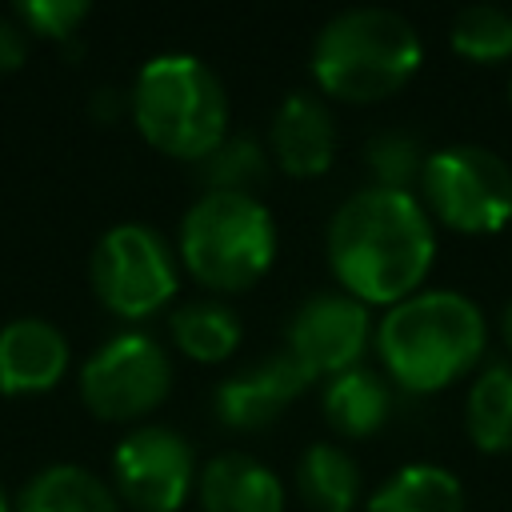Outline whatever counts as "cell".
<instances>
[{
  "instance_id": "1",
  "label": "cell",
  "mask_w": 512,
  "mask_h": 512,
  "mask_svg": "<svg viewBox=\"0 0 512 512\" xmlns=\"http://www.w3.org/2000/svg\"><path fill=\"white\" fill-rule=\"evenodd\" d=\"M324 248L344 292L364 304H396L432 268L436 232L412 192L368 184L336 204Z\"/></svg>"
},
{
  "instance_id": "2",
  "label": "cell",
  "mask_w": 512,
  "mask_h": 512,
  "mask_svg": "<svg viewBox=\"0 0 512 512\" xmlns=\"http://www.w3.org/2000/svg\"><path fill=\"white\" fill-rule=\"evenodd\" d=\"M484 336V312L472 296L456 288H424L388 304L376 328V348L396 384L432 392L480 360Z\"/></svg>"
},
{
  "instance_id": "3",
  "label": "cell",
  "mask_w": 512,
  "mask_h": 512,
  "mask_svg": "<svg viewBox=\"0 0 512 512\" xmlns=\"http://www.w3.org/2000/svg\"><path fill=\"white\" fill-rule=\"evenodd\" d=\"M420 68V32L396 8L352 4L332 12L312 40V76L344 100H380Z\"/></svg>"
},
{
  "instance_id": "4",
  "label": "cell",
  "mask_w": 512,
  "mask_h": 512,
  "mask_svg": "<svg viewBox=\"0 0 512 512\" xmlns=\"http://www.w3.org/2000/svg\"><path fill=\"white\" fill-rule=\"evenodd\" d=\"M140 136L180 160H204L228 136V96L220 76L192 52L152 56L128 92Z\"/></svg>"
},
{
  "instance_id": "5",
  "label": "cell",
  "mask_w": 512,
  "mask_h": 512,
  "mask_svg": "<svg viewBox=\"0 0 512 512\" xmlns=\"http://www.w3.org/2000/svg\"><path fill=\"white\" fill-rule=\"evenodd\" d=\"M276 220L256 192H200L180 220L184 268L220 292H240L268 272Z\"/></svg>"
},
{
  "instance_id": "6",
  "label": "cell",
  "mask_w": 512,
  "mask_h": 512,
  "mask_svg": "<svg viewBox=\"0 0 512 512\" xmlns=\"http://www.w3.org/2000/svg\"><path fill=\"white\" fill-rule=\"evenodd\" d=\"M428 208L460 232H496L512 216V168L488 144H448L428 152L420 172Z\"/></svg>"
},
{
  "instance_id": "7",
  "label": "cell",
  "mask_w": 512,
  "mask_h": 512,
  "mask_svg": "<svg viewBox=\"0 0 512 512\" xmlns=\"http://www.w3.org/2000/svg\"><path fill=\"white\" fill-rule=\"evenodd\" d=\"M88 280L108 312L140 320L172 300L180 272L168 240L152 224L124 220L96 240L88 256Z\"/></svg>"
},
{
  "instance_id": "8",
  "label": "cell",
  "mask_w": 512,
  "mask_h": 512,
  "mask_svg": "<svg viewBox=\"0 0 512 512\" xmlns=\"http://www.w3.org/2000/svg\"><path fill=\"white\" fill-rule=\"evenodd\" d=\"M172 388V360L148 332H116L80 368V400L100 420H136Z\"/></svg>"
},
{
  "instance_id": "9",
  "label": "cell",
  "mask_w": 512,
  "mask_h": 512,
  "mask_svg": "<svg viewBox=\"0 0 512 512\" xmlns=\"http://www.w3.org/2000/svg\"><path fill=\"white\" fill-rule=\"evenodd\" d=\"M112 480L136 512H176L196 480L192 444L168 424H140L116 444Z\"/></svg>"
},
{
  "instance_id": "10",
  "label": "cell",
  "mask_w": 512,
  "mask_h": 512,
  "mask_svg": "<svg viewBox=\"0 0 512 512\" xmlns=\"http://www.w3.org/2000/svg\"><path fill=\"white\" fill-rule=\"evenodd\" d=\"M372 336L368 304L352 292H312L296 304L288 320V352L312 372H344L356 368L364 344Z\"/></svg>"
},
{
  "instance_id": "11",
  "label": "cell",
  "mask_w": 512,
  "mask_h": 512,
  "mask_svg": "<svg viewBox=\"0 0 512 512\" xmlns=\"http://www.w3.org/2000/svg\"><path fill=\"white\" fill-rule=\"evenodd\" d=\"M308 380H312V372L292 352H276V356H264V360L224 376L212 392V404H216L220 424L256 432V428H268L308 388Z\"/></svg>"
},
{
  "instance_id": "12",
  "label": "cell",
  "mask_w": 512,
  "mask_h": 512,
  "mask_svg": "<svg viewBox=\"0 0 512 512\" xmlns=\"http://www.w3.org/2000/svg\"><path fill=\"white\" fill-rule=\"evenodd\" d=\"M68 372V336L44 316H16L0 324V392L36 396Z\"/></svg>"
},
{
  "instance_id": "13",
  "label": "cell",
  "mask_w": 512,
  "mask_h": 512,
  "mask_svg": "<svg viewBox=\"0 0 512 512\" xmlns=\"http://www.w3.org/2000/svg\"><path fill=\"white\" fill-rule=\"evenodd\" d=\"M272 160L292 176H320L336 156V116L316 92H288L268 124Z\"/></svg>"
},
{
  "instance_id": "14",
  "label": "cell",
  "mask_w": 512,
  "mask_h": 512,
  "mask_svg": "<svg viewBox=\"0 0 512 512\" xmlns=\"http://www.w3.org/2000/svg\"><path fill=\"white\" fill-rule=\"evenodd\" d=\"M196 492L204 512H284L280 476L244 452L212 456L196 480Z\"/></svg>"
},
{
  "instance_id": "15",
  "label": "cell",
  "mask_w": 512,
  "mask_h": 512,
  "mask_svg": "<svg viewBox=\"0 0 512 512\" xmlns=\"http://www.w3.org/2000/svg\"><path fill=\"white\" fill-rule=\"evenodd\" d=\"M12 512H120L116 492L80 464H48L16 496Z\"/></svg>"
},
{
  "instance_id": "16",
  "label": "cell",
  "mask_w": 512,
  "mask_h": 512,
  "mask_svg": "<svg viewBox=\"0 0 512 512\" xmlns=\"http://www.w3.org/2000/svg\"><path fill=\"white\" fill-rule=\"evenodd\" d=\"M388 408H392V392H388L384 376L364 364L336 372L324 388V416L344 436L376 432L388 420Z\"/></svg>"
},
{
  "instance_id": "17",
  "label": "cell",
  "mask_w": 512,
  "mask_h": 512,
  "mask_svg": "<svg viewBox=\"0 0 512 512\" xmlns=\"http://www.w3.org/2000/svg\"><path fill=\"white\" fill-rule=\"evenodd\" d=\"M364 512H464V488L440 464H404L368 496Z\"/></svg>"
},
{
  "instance_id": "18",
  "label": "cell",
  "mask_w": 512,
  "mask_h": 512,
  "mask_svg": "<svg viewBox=\"0 0 512 512\" xmlns=\"http://www.w3.org/2000/svg\"><path fill=\"white\" fill-rule=\"evenodd\" d=\"M296 488L316 512H352L360 496V464L340 444H308L296 464Z\"/></svg>"
},
{
  "instance_id": "19",
  "label": "cell",
  "mask_w": 512,
  "mask_h": 512,
  "mask_svg": "<svg viewBox=\"0 0 512 512\" xmlns=\"http://www.w3.org/2000/svg\"><path fill=\"white\" fill-rule=\"evenodd\" d=\"M172 340L184 356L216 364L240 344V316L220 300H188L168 316Z\"/></svg>"
},
{
  "instance_id": "20",
  "label": "cell",
  "mask_w": 512,
  "mask_h": 512,
  "mask_svg": "<svg viewBox=\"0 0 512 512\" xmlns=\"http://www.w3.org/2000/svg\"><path fill=\"white\" fill-rule=\"evenodd\" d=\"M464 424L484 452H512V364H488L472 380Z\"/></svg>"
},
{
  "instance_id": "21",
  "label": "cell",
  "mask_w": 512,
  "mask_h": 512,
  "mask_svg": "<svg viewBox=\"0 0 512 512\" xmlns=\"http://www.w3.org/2000/svg\"><path fill=\"white\" fill-rule=\"evenodd\" d=\"M196 172L204 180V192H248L268 180V148L248 136H224L204 160H196Z\"/></svg>"
},
{
  "instance_id": "22",
  "label": "cell",
  "mask_w": 512,
  "mask_h": 512,
  "mask_svg": "<svg viewBox=\"0 0 512 512\" xmlns=\"http://www.w3.org/2000/svg\"><path fill=\"white\" fill-rule=\"evenodd\" d=\"M452 48L472 60H504L512 56V12L504 4H464L452 16Z\"/></svg>"
},
{
  "instance_id": "23",
  "label": "cell",
  "mask_w": 512,
  "mask_h": 512,
  "mask_svg": "<svg viewBox=\"0 0 512 512\" xmlns=\"http://www.w3.org/2000/svg\"><path fill=\"white\" fill-rule=\"evenodd\" d=\"M364 160H368V172H372V180L380 188L408 192L412 180H420L428 152H424V144L412 132H404V128H380V132L368 136Z\"/></svg>"
},
{
  "instance_id": "24",
  "label": "cell",
  "mask_w": 512,
  "mask_h": 512,
  "mask_svg": "<svg viewBox=\"0 0 512 512\" xmlns=\"http://www.w3.org/2000/svg\"><path fill=\"white\" fill-rule=\"evenodd\" d=\"M12 16L32 36L68 40L76 32V24L88 16V0H20V4H12Z\"/></svg>"
},
{
  "instance_id": "25",
  "label": "cell",
  "mask_w": 512,
  "mask_h": 512,
  "mask_svg": "<svg viewBox=\"0 0 512 512\" xmlns=\"http://www.w3.org/2000/svg\"><path fill=\"white\" fill-rule=\"evenodd\" d=\"M28 56V32L20 28L16 16H0V72L20 68Z\"/></svg>"
},
{
  "instance_id": "26",
  "label": "cell",
  "mask_w": 512,
  "mask_h": 512,
  "mask_svg": "<svg viewBox=\"0 0 512 512\" xmlns=\"http://www.w3.org/2000/svg\"><path fill=\"white\" fill-rule=\"evenodd\" d=\"M120 108H128V92H116V88H100V92L92 96V112H96L100 120H112Z\"/></svg>"
},
{
  "instance_id": "27",
  "label": "cell",
  "mask_w": 512,
  "mask_h": 512,
  "mask_svg": "<svg viewBox=\"0 0 512 512\" xmlns=\"http://www.w3.org/2000/svg\"><path fill=\"white\" fill-rule=\"evenodd\" d=\"M500 332H504V340H508V348H512V300L504 304V316H500Z\"/></svg>"
},
{
  "instance_id": "28",
  "label": "cell",
  "mask_w": 512,
  "mask_h": 512,
  "mask_svg": "<svg viewBox=\"0 0 512 512\" xmlns=\"http://www.w3.org/2000/svg\"><path fill=\"white\" fill-rule=\"evenodd\" d=\"M0 512H12V496H8V488L0 484Z\"/></svg>"
},
{
  "instance_id": "29",
  "label": "cell",
  "mask_w": 512,
  "mask_h": 512,
  "mask_svg": "<svg viewBox=\"0 0 512 512\" xmlns=\"http://www.w3.org/2000/svg\"><path fill=\"white\" fill-rule=\"evenodd\" d=\"M508 96H512V80H508Z\"/></svg>"
}]
</instances>
